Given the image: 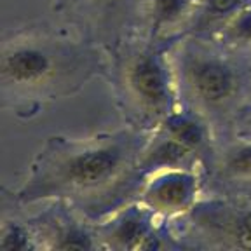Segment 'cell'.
Masks as SVG:
<instances>
[{
    "instance_id": "ba28073f",
    "label": "cell",
    "mask_w": 251,
    "mask_h": 251,
    "mask_svg": "<svg viewBox=\"0 0 251 251\" xmlns=\"http://www.w3.org/2000/svg\"><path fill=\"white\" fill-rule=\"evenodd\" d=\"M161 218L153 215L140 201L127 204L110 215L96 228L100 246L112 250H155L164 248V234L159 225Z\"/></svg>"
},
{
    "instance_id": "5b68a950",
    "label": "cell",
    "mask_w": 251,
    "mask_h": 251,
    "mask_svg": "<svg viewBox=\"0 0 251 251\" xmlns=\"http://www.w3.org/2000/svg\"><path fill=\"white\" fill-rule=\"evenodd\" d=\"M84 37L100 47H119L129 40L134 21L141 23L145 0H58Z\"/></svg>"
},
{
    "instance_id": "8992f818",
    "label": "cell",
    "mask_w": 251,
    "mask_h": 251,
    "mask_svg": "<svg viewBox=\"0 0 251 251\" xmlns=\"http://www.w3.org/2000/svg\"><path fill=\"white\" fill-rule=\"evenodd\" d=\"M183 220L190 235L209 246L251 250V201L199 199Z\"/></svg>"
},
{
    "instance_id": "9c48e42d",
    "label": "cell",
    "mask_w": 251,
    "mask_h": 251,
    "mask_svg": "<svg viewBox=\"0 0 251 251\" xmlns=\"http://www.w3.org/2000/svg\"><path fill=\"white\" fill-rule=\"evenodd\" d=\"M199 4L201 0H145L141 14L145 39L162 46L187 35Z\"/></svg>"
},
{
    "instance_id": "277c9868",
    "label": "cell",
    "mask_w": 251,
    "mask_h": 251,
    "mask_svg": "<svg viewBox=\"0 0 251 251\" xmlns=\"http://www.w3.org/2000/svg\"><path fill=\"white\" fill-rule=\"evenodd\" d=\"M117 51V77L127 108L140 129L152 133L180 105L168 47L149 39L126 40Z\"/></svg>"
},
{
    "instance_id": "52a82bcc",
    "label": "cell",
    "mask_w": 251,
    "mask_h": 251,
    "mask_svg": "<svg viewBox=\"0 0 251 251\" xmlns=\"http://www.w3.org/2000/svg\"><path fill=\"white\" fill-rule=\"evenodd\" d=\"M201 168H169L141 178L140 202L161 220H180L199 202Z\"/></svg>"
},
{
    "instance_id": "3957f363",
    "label": "cell",
    "mask_w": 251,
    "mask_h": 251,
    "mask_svg": "<svg viewBox=\"0 0 251 251\" xmlns=\"http://www.w3.org/2000/svg\"><path fill=\"white\" fill-rule=\"evenodd\" d=\"M100 49L80 33L47 28L16 33L0 56L2 89L14 98H58L98 70Z\"/></svg>"
},
{
    "instance_id": "8fae6325",
    "label": "cell",
    "mask_w": 251,
    "mask_h": 251,
    "mask_svg": "<svg viewBox=\"0 0 251 251\" xmlns=\"http://www.w3.org/2000/svg\"><path fill=\"white\" fill-rule=\"evenodd\" d=\"M215 173L225 181H251V138L237 136L215 155Z\"/></svg>"
},
{
    "instance_id": "7a4b0ae2",
    "label": "cell",
    "mask_w": 251,
    "mask_h": 251,
    "mask_svg": "<svg viewBox=\"0 0 251 251\" xmlns=\"http://www.w3.org/2000/svg\"><path fill=\"white\" fill-rule=\"evenodd\" d=\"M168 54L181 106L209 127L239 122L251 106V49L188 33Z\"/></svg>"
},
{
    "instance_id": "6da1fadb",
    "label": "cell",
    "mask_w": 251,
    "mask_h": 251,
    "mask_svg": "<svg viewBox=\"0 0 251 251\" xmlns=\"http://www.w3.org/2000/svg\"><path fill=\"white\" fill-rule=\"evenodd\" d=\"M149 136L141 129L56 141L40 153L18 199L25 204L47 199L82 201L112 192L131 178L138 181V157Z\"/></svg>"
},
{
    "instance_id": "7c38bea8",
    "label": "cell",
    "mask_w": 251,
    "mask_h": 251,
    "mask_svg": "<svg viewBox=\"0 0 251 251\" xmlns=\"http://www.w3.org/2000/svg\"><path fill=\"white\" fill-rule=\"evenodd\" d=\"M39 248V235L28 225L12 222L2 227V234H0V250L2 251H33Z\"/></svg>"
},
{
    "instance_id": "30bf717a",
    "label": "cell",
    "mask_w": 251,
    "mask_h": 251,
    "mask_svg": "<svg viewBox=\"0 0 251 251\" xmlns=\"http://www.w3.org/2000/svg\"><path fill=\"white\" fill-rule=\"evenodd\" d=\"M250 5L251 0H201L197 14L194 18V23L188 33L216 37L235 16Z\"/></svg>"
}]
</instances>
